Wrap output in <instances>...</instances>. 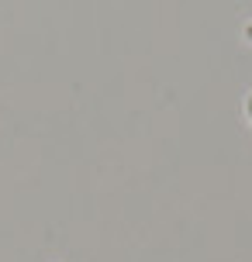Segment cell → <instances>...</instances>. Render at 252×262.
Listing matches in <instances>:
<instances>
[{"label": "cell", "instance_id": "obj_2", "mask_svg": "<svg viewBox=\"0 0 252 262\" xmlns=\"http://www.w3.org/2000/svg\"><path fill=\"white\" fill-rule=\"evenodd\" d=\"M245 38L252 41V21H249V25H245Z\"/></svg>", "mask_w": 252, "mask_h": 262}, {"label": "cell", "instance_id": "obj_1", "mask_svg": "<svg viewBox=\"0 0 252 262\" xmlns=\"http://www.w3.org/2000/svg\"><path fill=\"white\" fill-rule=\"evenodd\" d=\"M245 114H249V121H252V93H249V100H245Z\"/></svg>", "mask_w": 252, "mask_h": 262}]
</instances>
